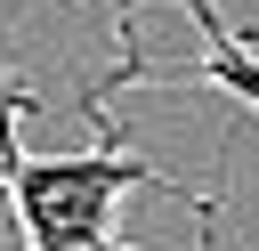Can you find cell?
Listing matches in <instances>:
<instances>
[{"label":"cell","instance_id":"7a4b0ae2","mask_svg":"<svg viewBox=\"0 0 259 251\" xmlns=\"http://www.w3.org/2000/svg\"><path fill=\"white\" fill-rule=\"evenodd\" d=\"M121 8H146V0H121ZM170 8H186V16H194V32H202L194 65H146L138 32L121 24V65H105V73L81 89V105H113L121 89H146V81H219V89L259 121V40H251V32H235V24L219 16V0H170Z\"/></svg>","mask_w":259,"mask_h":251},{"label":"cell","instance_id":"6da1fadb","mask_svg":"<svg viewBox=\"0 0 259 251\" xmlns=\"http://www.w3.org/2000/svg\"><path fill=\"white\" fill-rule=\"evenodd\" d=\"M16 105H24V97H16V81H8V65H0V186H8V202H16L24 251H138V243H121V227H113V202L138 194V186L186 202L194 219L219 211V186L194 194V186L162 178L154 162H138L130 138H121V121H113V105H81L89 130H97V146H81V154H24V146H16Z\"/></svg>","mask_w":259,"mask_h":251},{"label":"cell","instance_id":"3957f363","mask_svg":"<svg viewBox=\"0 0 259 251\" xmlns=\"http://www.w3.org/2000/svg\"><path fill=\"white\" fill-rule=\"evenodd\" d=\"M0 251H24V227H16V202H8V186H0Z\"/></svg>","mask_w":259,"mask_h":251}]
</instances>
